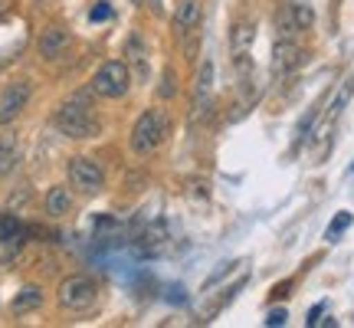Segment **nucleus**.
Segmentation results:
<instances>
[{"label": "nucleus", "instance_id": "obj_19", "mask_svg": "<svg viewBox=\"0 0 354 328\" xmlns=\"http://www.w3.org/2000/svg\"><path fill=\"white\" fill-rule=\"evenodd\" d=\"M348 227H351V214L344 210V214H338V217H335V220H331V227L325 230V240H331V243H335V240H338V237H342V233H344V230H348Z\"/></svg>", "mask_w": 354, "mask_h": 328}, {"label": "nucleus", "instance_id": "obj_21", "mask_svg": "<svg viewBox=\"0 0 354 328\" xmlns=\"http://www.w3.org/2000/svg\"><path fill=\"white\" fill-rule=\"evenodd\" d=\"M286 309H272L269 316H266V325H272V328H279V325H286Z\"/></svg>", "mask_w": 354, "mask_h": 328}, {"label": "nucleus", "instance_id": "obj_22", "mask_svg": "<svg viewBox=\"0 0 354 328\" xmlns=\"http://www.w3.org/2000/svg\"><path fill=\"white\" fill-rule=\"evenodd\" d=\"M174 92H177V89H174V69H165V86H161V95H165V99H171Z\"/></svg>", "mask_w": 354, "mask_h": 328}, {"label": "nucleus", "instance_id": "obj_10", "mask_svg": "<svg viewBox=\"0 0 354 328\" xmlns=\"http://www.w3.org/2000/svg\"><path fill=\"white\" fill-rule=\"evenodd\" d=\"M125 63L131 69V76H138L141 82L148 79V46H145L141 33H131L125 39Z\"/></svg>", "mask_w": 354, "mask_h": 328}, {"label": "nucleus", "instance_id": "obj_15", "mask_svg": "<svg viewBox=\"0 0 354 328\" xmlns=\"http://www.w3.org/2000/svg\"><path fill=\"white\" fill-rule=\"evenodd\" d=\"M43 305V289L39 286H24V289L13 295V316H26V312H33Z\"/></svg>", "mask_w": 354, "mask_h": 328}, {"label": "nucleus", "instance_id": "obj_13", "mask_svg": "<svg viewBox=\"0 0 354 328\" xmlns=\"http://www.w3.org/2000/svg\"><path fill=\"white\" fill-rule=\"evenodd\" d=\"M69 210H73V190L66 188V184L50 188V194H46V214L50 217H66Z\"/></svg>", "mask_w": 354, "mask_h": 328}, {"label": "nucleus", "instance_id": "obj_5", "mask_svg": "<svg viewBox=\"0 0 354 328\" xmlns=\"http://www.w3.org/2000/svg\"><path fill=\"white\" fill-rule=\"evenodd\" d=\"M30 95H33V82L30 79H13L3 86L0 92V125H13L24 109L30 105Z\"/></svg>", "mask_w": 354, "mask_h": 328}, {"label": "nucleus", "instance_id": "obj_6", "mask_svg": "<svg viewBox=\"0 0 354 328\" xmlns=\"http://www.w3.org/2000/svg\"><path fill=\"white\" fill-rule=\"evenodd\" d=\"M66 174H69V188L82 190V194H99V190H105V171H102L92 158H69Z\"/></svg>", "mask_w": 354, "mask_h": 328}, {"label": "nucleus", "instance_id": "obj_1", "mask_svg": "<svg viewBox=\"0 0 354 328\" xmlns=\"http://www.w3.org/2000/svg\"><path fill=\"white\" fill-rule=\"evenodd\" d=\"M95 92L88 89V92H76V95H69V99L56 109V115H53V122H56V128L63 131L66 138H95L102 131V122L99 115H95Z\"/></svg>", "mask_w": 354, "mask_h": 328}, {"label": "nucleus", "instance_id": "obj_12", "mask_svg": "<svg viewBox=\"0 0 354 328\" xmlns=\"http://www.w3.org/2000/svg\"><path fill=\"white\" fill-rule=\"evenodd\" d=\"M20 164V138L13 131L0 135V177H7Z\"/></svg>", "mask_w": 354, "mask_h": 328}, {"label": "nucleus", "instance_id": "obj_16", "mask_svg": "<svg viewBox=\"0 0 354 328\" xmlns=\"http://www.w3.org/2000/svg\"><path fill=\"white\" fill-rule=\"evenodd\" d=\"M253 37H256L253 24H250V20H240V24L233 26V33H230V50H233V53H250Z\"/></svg>", "mask_w": 354, "mask_h": 328}, {"label": "nucleus", "instance_id": "obj_11", "mask_svg": "<svg viewBox=\"0 0 354 328\" xmlns=\"http://www.w3.org/2000/svg\"><path fill=\"white\" fill-rule=\"evenodd\" d=\"M210 95H214V63L207 60L197 73V89H194V115L210 112Z\"/></svg>", "mask_w": 354, "mask_h": 328}, {"label": "nucleus", "instance_id": "obj_25", "mask_svg": "<svg viewBox=\"0 0 354 328\" xmlns=\"http://www.w3.org/2000/svg\"><path fill=\"white\" fill-rule=\"evenodd\" d=\"M148 3L154 7V13H161V0H148Z\"/></svg>", "mask_w": 354, "mask_h": 328}, {"label": "nucleus", "instance_id": "obj_9", "mask_svg": "<svg viewBox=\"0 0 354 328\" xmlns=\"http://www.w3.org/2000/svg\"><path fill=\"white\" fill-rule=\"evenodd\" d=\"M203 20V7H201V0H180L177 3V10H174V33L177 39H187L197 26H201Z\"/></svg>", "mask_w": 354, "mask_h": 328}, {"label": "nucleus", "instance_id": "obj_4", "mask_svg": "<svg viewBox=\"0 0 354 328\" xmlns=\"http://www.w3.org/2000/svg\"><path fill=\"white\" fill-rule=\"evenodd\" d=\"M88 89L99 95V99H125L128 89H131V69L122 60H109L92 73Z\"/></svg>", "mask_w": 354, "mask_h": 328}, {"label": "nucleus", "instance_id": "obj_14", "mask_svg": "<svg viewBox=\"0 0 354 328\" xmlns=\"http://www.w3.org/2000/svg\"><path fill=\"white\" fill-rule=\"evenodd\" d=\"M351 92H354V76L344 82L342 89H338V95H335V102H331V109L328 115H325V128H322V138H328V131L335 128V122H338V115L344 112V105H348V99H351Z\"/></svg>", "mask_w": 354, "mask_h": 328}, {"label": "nucleus", "instance_id": "obj_7", "mask_svg": "<svg viewBox=\"0 0 354 328\" xmlns=\"http://www.w3.org/2000/svg\"><path fill=\"white\" fill-rule=\"evenodd\" d=\"M299 63H302V50H299V43L289 39V37H279L276 46H272V63H269L272 79H276V82L289 79L292 73L299 69Z\"/></svg>", "mask_w": 354, "mask_h": 328}, {"label": "nucleus", "instance_id": "obj_3", "mask_svg": "<svg viewBox=\"0 0 354 328\" xmlns=\"http://www.w3.org/2000/svg\"><path fill=\"white\" fill-rule=\"evenodd\" d=\"M56 299H59V309H66V312H88L99 302V282L86 273H73L59 282Z\"/></svg>", "mask_w": 354, "mask_h": 328}, {"label": "nucleus", "instance_id": "obj_17", "mask_svg": "<svg viewBox=\"0 0 354 328\" xmlns=\"http://www.w3.org/2000/svg\"><path fill=\"white\" fill-rule=\"evenodd\" d=\"M24 243H26V230L24 233H13V237H3V240H0V266L13 263V259L24 253Z\"/></svg>", "mask_w": 354, "mask_h": 328}, {"label": "nucleus", "instance_id": "obj_23", "mask_svg": "<svg viewBox=\"0 0 354 328\" xmlns=\"http://www.w3.org/2000/svg\"><path fill=\"white\" fill-rule=\"evenodd\" d=\"M10 10H13V0H0V20L10 17Z\"/></svg>", "mask_w": 354, "mask_h": 328}, {"label": "nucleus", "instance_id": "obj_24", "mask_svg": "<svg viewBox=\"0 0 354 328\" xmlns=\"http://www.w3.org/2000/svg\"><path fill=\"white\" fill-rule=\"evenodd\" d=\"M105 20V17H109V7H95V10H92V20Z\"/></svg>", "mask_w": 354, "mask_h": 328}, {"label": "nucleus", "instance_id": "obj_18", "mask_svg": "<svg viewBox=\"0 0 354 328\" xmlns=\"http://www.w3.org/2000/svg\"><path fill=\"white\" fill-rule=\"evenodd\" d=\"M289 13H292V24L299 26V33L312 30V24H315V13H312L308 3H289Z\"/></svg>", "mask_w": 354, "mask_h": 328}, {"label": "nucleus", "instance_id": "obj_8", "mask_svg": "<svg viewBox=\"0 0 354 328\" xmlns=\"http://www.w3.org/2000/svg\"><path fill=\"white\" fill-rule=\"evenodd\" d=\"M69 46H73V37L66 33L63 26H46L37 39V53L43 60H50V63L53 60H63L66 53H69Z\"/></svg>", "mask_w": 354, "mask_h": 328}, {"label": "nucleus", "instance_id": "obj_20", "mask_svg": "<svg viewBox=\"0 0 354 328\" xmlns=\"http://www.w3.org/2000/svg\"><path fill=\"white\" fill-rule=\"evenodd\" d=\"M13 233H24V224L17 217H0V240L3 237H13Z\"/></svg>", "mask_w": 354, "mask_h": 328}, {"label": "nucleus", "instance_id": "obj_2", "mask_svg": "<svg viewBox=\"0 0 354 328\" xmlns=\"http://www.w3.org/2000/svg\"><path fill=\"white\" fill-rule=\"evenodd\" d=\"M167 135H171V115L165 109H148L138 115V122L131 128V152L148 158L165 145Z\"/></svg>", "mask_w": 354, "mask_h": 328}]
</instances>
